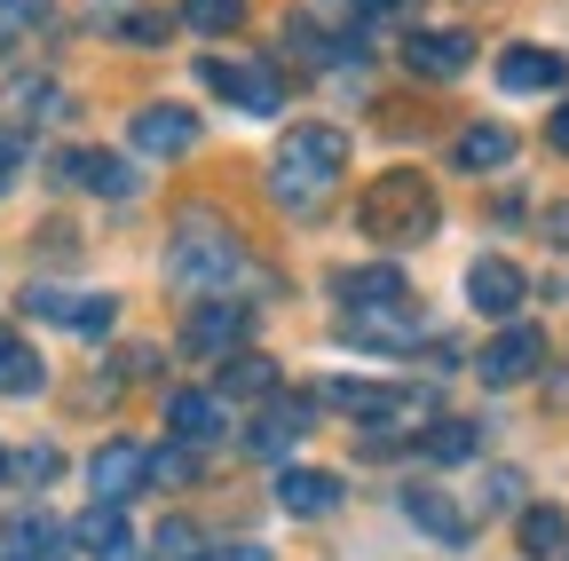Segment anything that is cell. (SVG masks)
<instances>
[{"instance_id":"83f0119b","label":"cell","mask_w":569,"mask_h":561,"mask_svg":"<svg viewBox=\"0 0 569 561\" xmlns=\"http://www.w3.org/2000/svg\"><path fill=\"white\" fill-rule=\"evenodd\" d=\"M48 24V0H0V40H24Z\"/></svg>"},{"instance_id":"5bb4252c","label":"cell","mask_w":569,"mask_h":561,"mask_svg":"<svg viewBox=\"0 0 569 561\" xmlns=\"http://www.w3.org/2000/svg\"><path fill=\"white\" fill-rule=\"evenodd\" d=\"M277 507L284 514H340V474H317V467H284L277 474Z\"/></svg>"},{"instance_id":"ffe728a7","label":"cell","mask_w":569,"mask_h":561,"mask_svg":"<svg viewBox=\"0 0 569 561\" xmlns=\"http://www.w3.org/2000/svg\"><path fill=\"white\" fill-rule=\"evenodd\" d=\"M63 174H71V182H88V190H103V198H134V174H127L111 151H71Z\"/></svg>"},{"instance_id":"2e32d148","label":"cell","mask_w":569,"mask_h":561,"mask_svg":"<svg viewBox=\"0 0 569 561\" xmlns=\"http://www.w3.org/2000/svg\"><path fill=\"white\" fill-rule=\"evenodd\" d=\"M325 403L348 419H388V411H403V388L396 380H325Z\"/></svg>"},{"instance_id":"277c9868","label":"cell","mask_w":569,"mask_h":561,"mask_svg":"<svg viewBox=\"0 0 569 561\" xmlns=\"http://www.w3.org/2000/svg\"><path fill=\"white\" fill-rule=\"evenodd\" d=\"M332 293H340L348 324L396 317V309L411 301V285H403V269H396V261H365V269H340V277H332Z\"/></svg>"},{"instance_id":"ac0fdd59","label":"cell","mask_w":569,"mask_h":561,"mask_svg":"<svg viewBox=\"0 0 569 561\" xmlns=\"http://www.w3.org/2000/svg\"><path fill=\"white\" fill-rule=\"evenodd\" d=\"M48 388V364H40V348L17 340L9 324H0V395H40Z\"/></svg>"},{"instance_id":"8fae6325","label":"cell","mask_w":569,"mask_h":561,"mask_svg":"<svg viewBox=\"0 0 569 561\" xmlns=\"http://www.w3.org/2000/svg\"><path fill=\"white\" fill-rule=\"evenodd\" d=\"M403 63H411L419 80H459L467 63H475V40L467 32H411L403 40Z\"/></svg>"},{"instance_id":"ba28073f","label":"cell","mask_w":569,"mask_h":561,"mask_svg":"<svg viewBox=\"0 0 569 561\" xmlns=\"http://www.w3.org/2000/svg\"><path fill=\"white\" fill-rule=\"evenodd\" d=\"M246 324H253V317H246L238 301H206V309L182 324V348H190V357H222V364H230V357H246Z\"/></svg>"},{"instance_id":"f546056e","label":"cell","mask_w":569,"mask_h":561,"mask_svg":"<svg viewBox=\"0 0 569 561\" xmlns=\"http://www.w3.org/2000/svg\"><path fill=\"white\" fill-rule=\"evenodd\" d=\"M17 474H32V482H56V474H63V459H56L48 443H32V451L17 459Z\"/></svg>"},{"instance_id":"d6a6232c","label":"cell","mask_w":569,"mask_h":561,"mask_svg":"<svg viewBox=\"0 0 569 561\" xmlns=\"http://www.w3.org/2000/svg\"><path fill=\"white\" fill-rule=\"evenodd\" d=\"M546 238H553V246H569V206H553V214H546Z\"/></svg>"},{"instance_id":"7a4b0ae2","label":"cell","mask_w":569,"mask_h":561,"mask_svg":"<svg viewBox=\"0 0 569 561\" xmlns=\"http://www.w3.org/2000/svg\"><path fill=\"white\" fill-rule=\"evenodd\" d=\"M238 269H246V246L238 230H222L213 214H182L174 238H167V277L182 293H213V285H238Z\"/></svg>"},{"instance_id":"e575fe53","label":"cell","mask_w":569,"mask_h":561,"mask_svg":"<svg viewBox=\"0 0 569 561\" xmlns=\"http://www.w3.org/2000/svg\"><path fill=\"white\" fill-rule=\"evenodd\" d=\"M213 561H269L261 545H230V553H213Z\"/></svg>"},{"instance_id":"e0dca14e","label":"cell","mask_w":569,"mask_h":561,"mask_svg":"<svg viewBox=\"0 0 569 561\" xmlns=\"http://www.w3.org/2000/svg\"><path fill=\"white\" fill-rule=\"evenodd\" d=\"M0 561H63V522L56 514H17L0 538Z\"/></svg>"},{"instance_id":"30bf717a","label":"cell","mask_w":569,"mask_h":561,"mask_svg":"<svg viewBox=\"0 0 569 561\" xmlns=\"http://www.w3.org/2000/svg\"><path fill=\"white\" fill-rule=\"evenodd\" d=\"M309 428H317V403H293V395H277V403L253 419V428H246V443H253V459H284V451H293Z\"/></svg>"},{"instance_id":"44dd1931","label":"cell","mask_w":569,"mask_h":561,"mask_svg":"<svg viewBox=\"0 0 569 561\" xmlns=\"http://www.w3.org/2000/svg\"><path fill=\"white\" fill-rule=\"evenodd\" d=\"M419 451L436 459V467H459V459H475V451H482V428H475V419H436V428L419 435Z\"/></svg>"},{"instance_id":"484cf974","label":"cell","mask_w":569,"mask_h":561,"mask_svg":"<svg viewBox=\"0 0 569 561\" xmlns=\"http://www.w3.org/2000/svg\"><path fill=\"white\" fill-rule=\"evenodd\" d=\"M238 17H246V0H182L190 32H238Z\"/></svg>"},{"instance_id":"d6986e66","label":"cell","mask_w":569,"mask_h":561,"mask_svg":"<svg viewBox=\"0 0 569 561\" xmlns=\"http://www.w3.org/2000/svg\"><path fill=\"white\" fill-rule=\"evenodd\" d=\"M467 174H490V167H507L515 159V127H498V119H475L467 134H459V151H451Z\"/></svg>"},{"instance_id":"f1b7e54d","label":"cell","mask_w":569,"mask_h":561,"mask_svg":"<svg viewBox=\"0 0 569 561\" xmlns=\"http://www.w3.org/2000/svg\"><path fill=\"white\" fill-rule=\"evenodd\" d=\"M411 9V0H348V32H380V24H396Z\"/></svg>"},{"instance_id":"d4e9b609","label":"cell","mask_w":569,"mask_h":561,"mask_svg":"<svg viewBox=\"0 0 569 561\" xmlns=\"http://www.w3.org/2000/svg\"><path fill=\"white\" fill-rule=\"evenodd\" d=\"M561 545H569L561 507H530V514H522V553H561Z\"/></svg>"},{"instance_id":"603a6c76","label":"cell","mask_w":569,"mask_h":561,"mask_svg":"<svg viewBox=\"0 0 569 561\" xmlns=\"http://www.w3.org/2000/svg\"><path fill=\"white\" fill-rule=\"evenodd\" d=\"M80 545H88L96 561H134V545H127V514H119V507H96V514L80 522Z\"/></svg>"},{"instance_id":"4dcf8cb0","label":"cell","mask_w":569,"mask_h":561,"mask_svg":"<svg viewBox=\"0 0 569 561\" xmlns=\"http://www.w3.org/2000/svg\"><path fill=\"white\" fill-rule=\"evenodd\" d=\"M159 561H198V538H190V530H182V522H174V530H167V538H159Z\"/></svg>"},{"instance_id":"1f68e13d","label":"cell","mask_w":569,"mask_h":561,"mask_svg":"<svg viewBox=\"0 0 569 561\" xmlns=\"http://www.w3.org/2000/svg\"><path fill=\"white\" fill-rule=\"evenodd\" d=\"M9 182H17V134H0V198H9Z\"/></svg>"},{"instance_id":"7c38bea8","label":"cell","mask_w":569,"mask_h":561,"mask_svg":"<svg viewBox=\"0 0 569 561\" xmlns=\"http://www.w3.org/2000/svg\"><path fill=\"white\" fill-rule=\"evenodd\" d=\"M569 80V63L553 56V48H507V56H498V88H507V96H546V88H561Z\"/></svg>"},{"instance_id":"9a60e30c","label":"cell","mask_w":569,"mask_h":561,"mask_svg":"<svg viewBox=\"0 0 569 561\" xmlns=\"http://www.w3.org/2000/svg\"><path fill=\"white\" fill-rule=\"evenodd\" d=\"M467 301H475L482 317H515V309H522V269H515V261H475V269H467Z\"/></svg>"},{"instance_id":"8992f818","label":"cell","mask_w":569,"mask_h":561,"mask_svg":"<svg viewBox=\"0 0 569 561\" xmlns=\"http://www.w3.org/2000/svg\"><path fill=\"white\" fill-rule=\"evenodd\" d=\"M538 364H546V332H538V324H507V332H498L482 357H475L482 388H522Z\"/></svg>"},{"instance_id":"9c48e42d","label":"cell","mask_w":569,"mask_h":561,"mask_svg":"<svg viewBox=\"0 0 569 561\" xmlns=\"http://www.w3.org/2000/svg\"><path fill=\"white\" fill-rule=\"evenodd\" d=\"M190 143H198V119L182 103H142L134 111V151L142 159H182Z\"/></svg>"},{"instance_id":"6da1fadb","label":"cell","mask_w":569,"mask_h":561,"mask_svg":"<svg viewBox=\"0 0 569 561\" xmlns=\"http://www.w3.org/2000/svg\"><path fill=\"white\" fill-rule=\"evenodd\" d=\"M340 167H348V143L332 127H293L277 143V159H269V198L284 214H317V198H332Z\"/></svg>"},{"instance_id":"7402d4cb","label":"cell","mask_w":569,"mask_h":561,"mask_svg":"<svg viewBox=\"0 0 569 561\" xmlns=\"http://www.w3.org/2000/svg\"><path fill=\"white\" fill-rule=\"evenodd\" d=\"M403 514H411L427 538H443V545H467V522H459V507H451V499H436V490H411V499H403Z\"/></svg>"},{"instance_id":"5b68a950","label":"cell","mask_w":569,"mask_h":561,"mask_svg":"<svg viewBox=\"0 0 569 561\" xmlns=\"http://www.w3.org/2000/svg\"><path fill=\"white\" fill-rule=\"evenodd\" d=\"M198 80L222 96L230 111H277V96H284V88L269 80V63H246V56H206Z\"/></svg>"},{"instance_id":"52a82bcc","label":"cell","mask_w":569,"mask_h":561,"mask_svg":"<svg viewBox=\"0 0 569 561\" xmlns=\"http://www.w3.org/2000/svg\"><path fill=\"white\" fill-rule=\"evenodd\" d=\"M151 482V451L142 443H103L96 459H88V490H96V507H119V499H134V490Z\"/></svg>"},{"instance_id":"836d02e7","label":"cell","mask_w":569,"mask_h":561,"mask_svg":"<svg viewBox=\"0 0 569 561\" xmlns=\"http://www.w3.org/2000/svg\"><path fill=\"white\" fill-rule=\"evenodd\" d=\"M546 134H553V151H569V103L553 111V127H546Z\"/></svg>"},{"instance_id":"cb8c5ba5","label":"cell","mask_w":569,"mask_h":561,"mask_svg":"<svg viewBox=\"0 0 569 561\" xmlns=\"http://www.w3.org/2000/svg\"><path fill=\"white\" fill-rule=\"evenodd\" d=\"M269 388H277V364H269V357H253V348L222 364V395H269Z\"/></svg>"},{"instance_id":"d590c367","label":"cell","mask_w":569,"mask_h":561,"mask_svg":"<svg viewBox=\"0 0 569 561\" xmlns=\"http://www.w3.org/2000/svg\"><path fill=\"white\" fill-rule=\"evenodd\" d=\"M9 467H17V459H9V451H0V474H9Z\"/></svg>"},{"instance_id":"3957f363","label":"cell","mask_w":569,"mask_h":561,"mask_svg":"<svg viewBox=\"0 0 569 561\" xmlns=\"http://www.w3.org/2000/svg\"><path fill=\"white\" fill-rule=\"evenodd\" d=\"M356 230L372 246H419L436 230V190H427L411 167H396V174H380L365 198H356Z\"/></svg>"},{"instance_id":"4316f807","label":"cell","mask_w":569,"mask_h":561,"mask_svg":"<svg viewBox=\"0 0 569 561\" xmlns=\"http://www.w3.org/2000/svg\"><path fill=\"white\" fill-rule=\"evenodd\" d=\"M80 309H88V301H71V293H56V285H40V277H32V285H24V317H63L71 332H80Z\"/></svg>"},{"instance_id":"4fadbf2b","label":"cell","mask_w":569,"mask_h":561,"mask_svg":"<svg viewBox=\"0 0 569 561\" xmlns=\"http://www.w3.org/2000/svg\"><path fill=\"white\" fill-rule=\"evenodd\" d=\"M222 428H230L222 395H206V388H174V395H167V435H182V443H213Z\"/></svg>"}]
</instances>
